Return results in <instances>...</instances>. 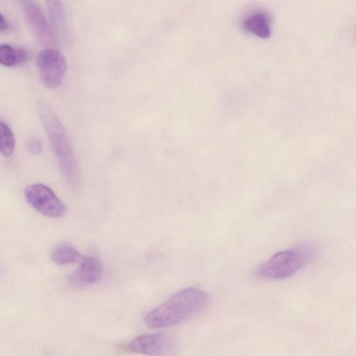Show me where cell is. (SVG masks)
Masks as SVG:
<instances>
[{
  "label": "cell",
  "mask_w": 356,
  "mask_h": 356,
  "mask_svg": "<svg viewBox=\"0 0 356 356\" xmlns=\"http://www.w3.org/2000/svg\"><path fill=\"white\" fill-rule=\"evenodd\" d=\"M103 273L99 259L93 256L83 257L79 268L68 278L69 284L74 288H83L97 282Z\"/></svg>",
  "instance_id": "cell-8"
},
{
  "label": "cell",
  "mask_w": 356,
  "mask_h": 356,
  "mask_svg": "<svg viewBox=\"0 0 356 356\" xmlns=\"http://www.w3.org/2000/svg\"><path fill=\"white\" fill-rule=\"evenodd\" d=\"M36 64L40 79L48 88L60 85L67 64L64 55L57 49L47 47L38 52Z\"/></svg>",
  "instance_id": "cell-5"
},
{
  "label": "cell",
  "mask_w": 356,
  "mask_h": 356,
  "mask_svg": "<svg viewBox=\"0 0 356 356\" xmlns=\"http://www.w3.org/2000/svg\"><path fill=\"white\" fill-rule=\"evenodd\" d=\"M51 259L58 265L81 263L83 257L72 245L66 243L60 244L52 252Z\"/></svg>",
  "instance_id": "cell-12"
},
{
  "label": "cell",
  "mask_w": 356,
  "mask_h": 356,
  "mask_svg": "<svg viewBox=\"0 0 356 356\" xmlns=\"http://www.w3.org/2000/svg\"><path fill=\"white\" fill-rule=\"evenodd\" d=\"M241 26L249 33L261 37H267L270 33L271 17L266 10L255 8L243 16Z\"/></svg>",
  "instance_id": "cell-9"
},
{
  "label": "cell",
  "mask_w": 356,
  "mask_h": 356,
  "mask_svg": "<svg viewBox=\"0 0 356 356\" xmlns=\"http://www.w3.org/2000/svg\"><path fill=\"white\" fill-rule=\"evenodd\" d=\"M8 29V22L2 13H0V31H6Z\"/></svg>",
  "instance_id": "cell-15"
},
{
  "label": "cell",
  "mask_w": 356,
  "mask_h": 356,
  "mask_svg": "<svg viewBox=\"0 0 356 356\" xmlns=\"http://www.w3.org/2000/svg\"><path fill=\"white\" fill-rule=\"evenodd\" d=\"M315 255V249L312 245L304 243L297 245L275 253L256 268L254 276L259 280H266L286 278L309 264Z\"/></svg>",
  "instance_id": "cell-3"
},
{
  "label": "cell",
  "mask_w": 356,
  "mask_h": 356,
  "mask_svg": "<svg viewBox=\"0 0 356 356\" xmlns=\"http://www.w3.org/2000/svg\"><path fill=\"white\" fill-rule=\"evenodd\" d=\"M47 7L54 29L60 35H65L67 33V24L63 2L47 1Z\"/></svg>",
  "instance_id": "cell-11"
},
{
  "label": "cell",
  "mask_w": 356,
  "mask_h": 356,
  "mask_svg": "<svg viewBox=\"0 0 356 356\" xmlns=\"http://www.w3.org/2000/svg\"><path fill=\"white\" fill-rule=\"evenodd\" d=\"M28 58L29 53L24 48L15 47L7 43L0 46V63L4 66L10 67L24 63Z\"/></svg>",
  "instance_id": "cell-10"
},
{
  "label": "cell",
  "mask_w": 356,
  "mask_h": 356,
  "mask_svg": "<svg viewBox=\"0 0 356 356\" xmlns=\"http://www.w3.org/2000/svg\"><path fill=\"white\" fill-rule=\"evenodd\" d=\"M37 108L63 176L70 187L77 188L81 181L79 165L65 127L45 102H38Z\"/></svg>",
  "instance_id": "cell-2"
},
{
  "label": "cell",
  "mask_w": 356,
  "mask_h": 356,
  "mask_svg": "<svg viewBox=\"0 0 356 356\" xmlns=\"http://www.w3.org/2000/svg\"><path fill=\"white\" fill-rule=\"evenodd\" d=\"M174 348L173 340L168 335L161 333L138 336L128 345L131 352L147 356H168L174 350Z\"/></svg>",
  "instance_id": "cell-6"
},
{
  "label": "cell",
  "mask_w": 356,
  "mask_h": 356,
  "mask_svg": "<svg viewBox=\"0 0 356 356\" xmlns=\"http://www.w3.org/2000/svg\"><path fill=\"white\" fill-rule=\"evenodd\" d=\"M209 297L200 289H184L146 314L144 321L152 328L175 325L201 312L207 307Z\"/></svg>",
  "instance_id": "cell-1"
},
{
  "label": "cell",
  "mask_w": 356,
  "mask_h": 356,
  "mask_svg": "<svg viewBox=\"0 0 356 356\" xmlns=\"http://www.w3.org/2000/svg\"><path fill=\"white\" fill-rule=\"evenodd\" d=\"M29 204L39 213L52 218L64 216L67 209L55 193L42 184H33L24 191Z\"/></svg>",
  "instance_id": "cell-4"
},
{
  "label": "cell",
  "mask_w": 356,
  "mask_h": 356,
  "mask_svg": "<svg viewBox=\"0 0 356 356\" xmlns=\"http://www.w3.org/2000/svg\"><path fill=\"white\" fill-rule=\"evenodd\" d=\"M15 136L10 127L0 121V151L3 156L9 157L15 149Z\"/></svg>",
  "instance_id": "cell-13"
},
{
  "label": "cell",
  "mask_w": 356,
  "mask_h": 356,
  "mask_svg": "<svg viewBox=\"0 0 356 356\" xmlns=\"http://www.w3.org/2000/svg\"><path fill=\"white\" fill-rule=\"evenodd\" d=\"M28 150L33 154H39L42 152V144L36 137L29 138L26 143Z\"/></svg>",
  "instance_id": "cell-14"
},
{
  "label": "cell",
  "mask_w": 356,
  "mask_h": 356,
  "mask_svg": "<svg viewBox=\"0 0 356 356\" xmlns=\"http://www.w3.org/2000/svg\"><path fill=\"white\" fill-rule=\"evenodd\" d=\"M22 6L26 21L36 38L44 45H54L56 42L55 32L40 6L32 0L22 1Z\"/></svg>",
  "instance_id": "cell-7"
}]
</instances>
